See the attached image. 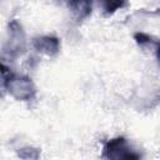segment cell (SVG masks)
<instances>
[{
	"label": "cell",
	"instance_id": "6da1fadb",
	"mask_svg": "<svg viewBox=\"0 0 160 160\" xmlns=\"http://www.w3.org/2000/svg\"><path fill=\"white\" fill-rule=\"evenodd\" d=\"M1 80L4 89L15 100L29 101L36 96V86L31 78L10 71L4 62L1 64Z\"/></svg>",
	"mask_w": 160,
	"mask_h": 160
},
{
	"label": "cell",
	"instance_id": "7a4b0ae2",
	"mask_svg": "<svg viewBox=\"0 0 160 160\" xmlns=\"http://www.w3.org/2000/svg\"><path fill=\"white\" fill-rule=\"evenodd\" d=\"M26 50V36L22 25L18 20H11L8 25V38L4 44L2 54L9 59L21 56Z\"/></svg>",
	"mask_w": 160,
	"mask_h": 160
},
{
	"label": "cell",
	"instance_id": "3957f363",
	"mask_svg": "<svg viewBox=\"0 0 160 160\" xmlns=\"http://www.w3.org/2000/svg\"><path fill=\"white\" fill-rule=\"evenodd\" d=\"M101 158L108 160H136L141 158V154L131 148L128 139L116 136L104 144Z\"/></svg>",
	"mask_w": 160,
	"mask_h": 160
},
{
	"label": "cell",
	"instance_id": "277c9868",
	"mask_svg": "<svg viewBox=\"0 0 160 160\" xmlns=\"http://www.w3.org/2000/svg\"><path fill=\"white\" fill-rule=\"evenodd\" d=\"M60 46H61L60 39L54 35H41V36L34 38L32 40V48L39 54H42L50 58L59 54Z\"/></svg>",
	"mask_w": 160,
	"mask_h": 160
},
{
	"label": "cell",
	"instance_id": "5b68a950",
	"mask_svg": "<svg viewBox=\"0 0 160 160\" xmlns=\"http://www.w3.org/2000/svg\"><path fill=\"white\" fill-rule=\"evenodd\" d=\"M68 6L78 20H84L92 11V0H68Z\"/></svg>",
	"mask_w": 160,
	"mask_h": 160
},
{
	"label": "cell",
	"instance_id": "8992f818",
	"mask_svg": "<svg viewBox=\"0 0 160 160\" xmlns=\"http://www.w3.org/2000/svg\"><path fill=\"white\" fill-rule=\"evenodd\" d=\"M134 40L135 42L141 48V49H145V50H155V46L158 44L159 40L154 39L151 35L146 34V32H142V31H138L134 34Z\"/></svg>",
	"mask_w": 160,
	"mask_h": 160
},
{
	"label": "cell",
	"instance_id": "52a82bcc",
	"mask_svg": "<svg viewBox=\"0 0 160 160\" xmlns=\"http://www.w3.org/2000/svg\"><path fill=\"white\" fill-rule=\"evenodd\" d=\"M128 5V0H101V6L106 15H112L116 11L126 8Z\"/></svg>",
	"mask_w": 160,
	"mask_h": 160
},
{
	"label": "cell",
	"instance_id": "ba28073f",
	"mask_svg": "<svg viewBox=\"0 0 160 160\" xmlns=\"http://www.w3.org/2000/svg\"><path fill=\"white\" fill-rule=\"evenodd\" d=\"M18 156L25 160H36L40 158V149L34 146H24L18 150Z\"/></svg>",
	"mask_w": 160,
	"mask_h": 160
},
{
	"label": "cell",
	"instance_id": "9c48e42d",
	"mask_svg": "<svg viewBox=\"0 0 160 160\" xmlns=\"http://www.w3.org/2000/svg\"><path fill=\"white\" fill-rule=\"evenodd\" d=\"M154 54H155V56H156V59H158V61L160 62V40L158 41V44H156V46H155V50H154Z\"/></svg>",
	"mask_w": 160,
	"mask_h": 160
}]
</instances>
